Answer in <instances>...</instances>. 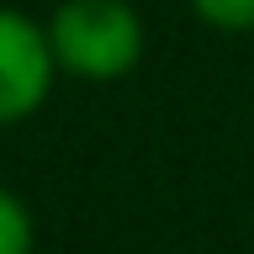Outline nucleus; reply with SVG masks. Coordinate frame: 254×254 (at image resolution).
Segmentation results:
<instances>
[{
  "instance_id": "20e7f679",
  "label": "nucleus",
  "mask_w": 254,
  "mask_h": 254,
  "mask_svg": "<svg viewBox=\"0 0 254 254\" xmlns=\"http://www.w3.org/2000/svg\"><path fill=\"white\" fill-rule=\"evenodd\" d=\"M190 16L217 32H254V0H186Z\"/></svg>"
},
{
  "instance_id": "7ed1b4c3",
  "label": "nucleus",
  "mask_w": 254,
  "mask_h": 254,
  "mask_svg": "<svg viewBox=\"0 0 254 254\" xmlns=\"http://www.w3.org/2000/svg\"><path fill=\"white\" fill-rule=\"evenodd\" d=\"M37 249V222H32V206L16 196V190L0 186V254H32Z\"/></svg>"
},
{
  "instance_id": "f257e3e1",
  "label": "nucleus",
  "mask_w": 254,
  "mask_h": 254,
  "mask_svg": "<svg viewBox=\"0 0 254 254\" xmlns=\"http://www.w3.org/2000/svg\"><path fill=\"white\" fill-rule=\"evenodd\" d=\"M48 43H53L59 74L106 85L138 69L148 32L132 0H59L48 16Z\"/></svg>"
},
{
  "instance_id": "f03ea898",
  "label": "nucleus",
  "mask_w": 254,
  "mask_h": 254,
  "mask_svg": "<svg viewBox=\"0 0 254 254\" xmlns=\"http://www.w3.org/2000/svg\"><path fill=\"white\" fill-rule=\"evenodd\" d=\"M53 79H59V59L48 43V21L0 5V127L37 117L53 95Z\"/></svg>"
}]
</instances>
